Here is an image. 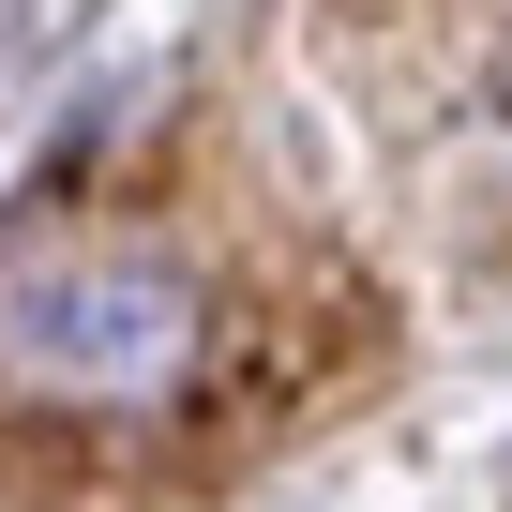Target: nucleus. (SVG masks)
<instances>
[{"mask_svg": "<svg viewBox=\"0 0 512 512\" xmlns=\"http://www.w3.org/2000/svg\"><path fill=\"white\" fill-rule=\"evenodd\" d=\"M226 362L211 256L151 211H16L0 226V407L31 422H181Z\"/></svg>", "mask_w": 512, "mask_h": 512, "instance_id": "obj_1", "label": "nucleus"}, {"mask_svg": "<svg viewBox=\"0 0 512 512\" xmlns=\"http://www.w3.org/2000/svg\"><path fill=\"white\" fill-rule=\"evenodd\" d=\"M31 61V0H0V76H16Z\"/></svg>", "mask_w": 512, "mask_h": 512, "instance_id": "obj_2", "label": "nucleus"}]
</instances>
